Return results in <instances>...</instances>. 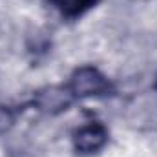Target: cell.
<instances>
[{
    "mask_svg": "<svg viewBox=\"0 0 157 157\" xmlns=\"http://www.w3.org/2000/svg\"><path fill=\"white\" fill-rule=\"evenodd\" d=\"M66 88L70 90L73 99L106 97V95L113 93V84L95 66H80V68H77L71 73Z\"/></svg>",
    "mask_w": 157,
    "mask_h": 157,
    "instance_id": "6da1fadb",
    "label": "cell"
},
{
    "mask_svg": "<svg viewBox=\"0 0 157 157\" xmlns=\"http://www.w3.org/2000/svg\"><path fill=\"white\" fill-rule=\"evenodd\" d=\"M108 143V130L99 121H90L73 132V148L80 155H93Z\"/></svg>",
    "mask_w": 157,
    "mask_h": 157,
    "instance_id": "7a4b0ae2",
    "label": "cell"
},
{
    "mask_svg": "<svg viewBox=\"0 0 157 157\" xmlns=\"http://www.w3.org/2000/svg\"><path fill=\"white\" fill-rule=\"evenodd\" d=\"M64 18L77 20L97 6L99 0H48Z\"/></svg>",
    "mask_w": 157,
    "mask_h": 157,
    "instance_id": "3957f363",
    "label": "cell"
},
{
    "mask_svg": "<svg viewBox=\"0 0 157 157\" xmlns=\"http://www.w3.org/2000/svg\"><path fill=\"white\" fill-rule=\"evenodd\" d=\"M11 122H13V115L9 113V110L7 108H0V130L7 128Z\"/></svg>",
    "mask_w": 157,
    "mask_h": 157,
    "instance_id": "277c9868",
    "label": "cell"
}]
</instances>
